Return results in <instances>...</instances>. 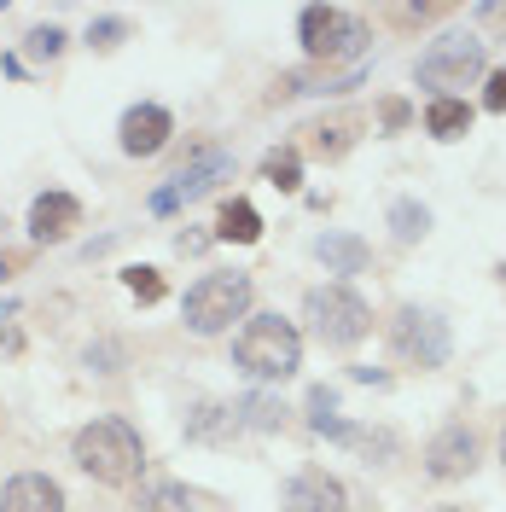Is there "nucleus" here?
Here are the masks:
<instances>
[{
	"label": "nucleus",
	"instance_id": "1",
	"mask_svg": "<svg viewBox=\"0 0 506 512\" xmlns=\"http://www.w3.org/2000/svg\"><path fill=\"white\" fill-rule=\"evenodd\" d=\"M233 367L251 384H280L303 367V338L280 315H251L233 338Z\"/></svg>",
	"mask_w": 506,
	"mask_h": 512
},
{
	"label": "nucleus",
	"instance_id": "2",
	"mask_svg": "<svg viewBox=\"0 0 506 512\" xmlns=\"http://www.w3.org/2000/svg\"><path fill=\"white\" fill-rule=\"evenodd\" d=\"M70 460H76L94 483H128L146 466V443H140V431H134L128 419H94V425L76 431Z\"/></svg>",
	"mask_w": 506,
	"mask_h": 512
},
{
	"label": "nucleus",
	"instance_id": "3",
	"mask_svg": "<svg viewBox=\"0 0 506 512\" xmlns=\"http://www.w3.org/2000/svg\"><path fill=\"white\" fill-rule=\"evenodd\" d=\"M483 41L472 30H454V35H437L431 47H425V59H419V88H431L437 99H448V88H472L477 76H483Z\"/></svg>",
	"mask_w": 506,
	"mask_h": 512
},
{
	"label": "nucleus",
	"instance_id": "4",
	"mask_svg": "<svg viewBox=\"0 0 506 512\" xmlns=\"http://www.w3.org/2000/svg\"><path fill=\"white\" fill-rule=\"evenodd\" d=\"M251 309V274H204L187 291V326L198 338H216Z\"/></svg>",
	"mask_w": 506,
	"mask_h": 512
},
{
	"label": "nucleus",
	"instance_id": "5",
	"mask_svg": "<svg viewBox=\"0 0 506 512\" xmlns=\"http://www.w3.org/2000/svg\"><path fill=\"white\" fill-rule=\"evenodd\" d=\"M303 315L315 320V338L332 344V350H349V344H361L373 332V309L349 286H315L309 303H303Z\"/></svg>",
	"mask_w": 506,
	"mask_h": 512
},
{
	"label": "nucleus",
	"instance_id": "6",
	"mask_svg": "<svg viewBox=\"0 0 506 512\" xmlns=\"http://www.w3.org/2000/svg\"><path fill=\"white\" fill-rule=\"evenodd\" d=\"M297 35H303V53L326 64L361 59V47H367V24L355 12H344V6H303Z\"/></svg>",
	"mask_w": 506,
	"mask_h": 512
},
{
	"label": "nucleus",
	"instance_id": "7",
	"mask_svg": "<svg viewBox=\"0 0 506 512\" xmlns=\"http://www.w3.org/2000/svg\"><path fill=\"white\" fill-rule=\"evenodd\" d=\"M390 344L413 367H443L448 361V320L408 303V309H396V320H390Z\"/></svg>",
	"mask_w": 506,
	"mask_h": 512
},
{
	"label": "nucleus",
	"instance_id": "8",
	"mask_svg": "<svg viewBox=\"0 0 506 512\" xmlns=\"http://www.w3.org/2000/svg\"><path fill=\"white\" fill-rule=\"evenodd\" d=\"M222 175H233V152H222V146H210V152H198V163H187L169 187L152 192V210L158 216H169V210H181L187 198H198V192H210Z\"/></svg>",
	"mask_w": 506,
	"mask_h": 512
},
{
	"label": "nucleus",
	"instance_id": "9",
	"mask_svg": "<svg viewBox=\"0 0 506 512\" xmlns=\"http://www.w3.org/2000/svg\"><path fill=\"white\" fill-rule=\"evenodd\" d=\"M425 472H431L437 483L472 478L477 472V431L472 425H443V431L425 443Z\"/></svg>",
	"mask_w": 506,
	"mask_h": 512
},
{
	"label": "nucleus",
	"instance_id": "10",
	"mask_svg": "<svg viewBox=\"0 0 506 512\" xmlns=\"http://www.w3.org/2000/svg\"><path fill=\"white\" fill-rule=\"evenodd\" d=\"M123 152L128 158H158L163 146H169V134H175V117L163 111V105H134L123 111Z\"/></svg>",
	"mask_w": 506,
	"mask_h": 512
},
{
	"label": "nucleus",
	"instance_id": "11",
	"mask_svg": "<svg viewBox=\"0 0 506 512\" xmlns=\"http://www.w3.org/2000/svg\"><path fill=\"white\" fill-rule=\"evenodd\" d=\"M285 512H349V489L332 472L309 466L285 483Z\"/></svg>",
	"mask_w": 506,
	"mask_h": 512
},
{
	"label": "nucleus",
	"instance_id": "12",
	"mask_svg": "<svg viewBox=\"0 0 506 512\" xmlns=\"http://www.w3.org/2000/svg\"><path fill=\"white\" fill-rule=\"evenodd\" d=\"M0 512H70V507H64V489L47 472H18L0 489Z\"/></svg>",
	"mask_w": 506,
	"mask_h": 512
},
{
	"label": "nucleus",
	"instance_id": "13",
	"mask_svg": "<svg viewBox=\"0 0 506 512\" xmlns=\"http://www.w3.org/2000/svg\"><path fill=\"white\" fill-rule=\"evenodd\" d=\"M82 222V204L70 198V192H41L30 204V233L41 239V245H53V239H64L70 227Z\"/></svg>",
	"mask_w": 506,
	"mask_h": 512
},
{
	"label": "nucleus",
	"instance_id": "14",
	"mask_svg": "<svg viewBox=\"0 0 506 512\" xmlns=\"http://www.w3.org/2000/svg\"><path fill=\"white\" fill-rule=\"evenodd\" d=\"M315 256L332 268V274H367V262H373L367 239H355V233H320Z\"/></svg>",
	"mask_w": 506,
	"mask_h": 512
},
{
	"label": "nucleus",
	"instance_id": "15",
	"mask_svg": "<svg viewBox=\"0 0 506 512\" xmlns=\"http://www.w3.org/2000/svg\"><path fill=\"white\" fill-rule=\"evenodd\" d=\"M245 425H239V414L233 408H222V402H204L198 414L187 419V437L192 443H227V437H239Z\"/></svg>",
	"mask_w": 506,
	"mask_h": 512
},
{
	"label": "nucleus",
	"instance_id": "16",
	"mask_svg": "<svg viewBox=\"0 0 506 512\" xmlns=\"http://www.w3.org/2000/svg\"><path fill=\"white\" fill-rule=\"evenodd\" d=\"M466 128H472V105H466V99H431V105H425V134H437V140H460V134H466Z\"/></svg>",
	"mask_w": 506,
	"mask_h": 512
},
{
	"label": "nucleus",
	"instance_id": "17",
	"mask_svg": "<svg viewBox=\"0 0 506 512\" xmlns=\"http://www.w3.org/2000/svg\"><path fill=\"white\" fill-rule=\"evenodd\" d=\"M216 239H233V245H256V239H262V216H256V204L233 198V204L222 210V227H216Z\"/></svg>",
	"mask_w": 506,
	"mask_h": 512
},
{
	"label": "nucleus",
	"instance_id": "18",
	"mask_svg": "<svg viewBox=\"0 0 506 512\" xmlns=\"http://www.w3.org/2000/svg\"><path fill=\"white\" fill-rule=\"evenodd\" d=\"M390 233H396L402 245H419V239L431 233V210H425L419 198H396V204H390Z\"/></svg>",
	"mask_w": 506,
	"mask_h": 512
},
{
	"label": "nucleus",
	"instance_id": "19",
	"mask_svg": "<svg viewBox=\"0 0 506 512\" xmlns=\"http://www.w3.org/2000/svg\"><path fill=\"white\" fill-rule=\"evenodd\" d=\"M262 181H268V187H280V192H297V187H303V158H297L291 146L268 152V158H262Z\"/></svg>",
	"mask_w": 506,
	"mask_h": 512
},
{
	"label": "nucleus",
	"instance_id": "20",
	"mask_svg": "<svg viewBox=\"0 0 506 512\" xmlns=\"http://www.w3.org/2000/svg\"><path fill=\"white\" fill-rule=\"evenodd\" d=\"M349 146H355V123H320V128H309V152H315V158H344Z\"/></svg>",
	"mask_w": 506,
	"mask_h": 512
},
{
	"label": "nucleus",
	"instance_id": "21",
	"mask_svg": "<svg viewBox=\"0 0 506 512\" xmlns=\"http://www.w3.org/2000/svg\"><path fill=\"white\" fill-rule=\"evenodd\" d=\"M134 512H192V495L181 483H152V489H140Z\"/></svg>",
	"mask_w": 506,
	"mask_h": 512
},
{
	"label": "nucleus",
	"instance_id": "22",
	"mask_svg": "<svg viewBox=\"0 0 506 512\" xmlns=\"http://www.w3.org/2000/svg\"><path fill=\"white\" fill-rule=\"evenodd\" d=\"M233 414H239V425H251V431H274L285 419V408L274 396H245V402H233Z\"/></svg>",
	"mask_w": 506,
	"mask_h": 512
},
{
	"label": "nucleus",
	"instance_id": "23",
	"mask_svg": "<svg viewBox=\"0 0 506 512\" xmlns=\"http://www.w3.org/2000/svg\"><path fill=\"white\" fill-rule=\"evenodd\" d=\"M123 286L134 303H163V274L158 268H123Z\"/></svg>",
	"mask_w": 506,
	"mask_h": 512
},
{
	"label": "nucleus",
	"instance_id": "24",
	"mask_svg": "<svg viewBox=\"0 0 506 512\" xmlns=\"http://www.w3.org/2000/svg\"><path fill=\"white\" fill-rule=\"evenodd\" d=\"M128 35V24L123 18H99V24H88V47H99V53H111L117 41Z\"/></svg>",
	"mask_w": 506,
	"mask_h": 512
},
{
	"label": "nucleus",
	"instance_id": "25",
	"mask_svg": "<svg viewBox=\"0 0 506 512\" xmlns=\"http://www.w3.org/2000/svg\"><path fill=\"white\" fill-rule=\"evenodd\" d=\"M30 53H35V59H59V53H64V30H53V24L30 30Z\"/></svg>",
	"mask_w": 506,
	"mask_h": 512
},
{
	"label": "nucleus",
	"instance_id": "26",
	"mask_svg": "<svg viewBox=\"0 0 506 512\" xmlns=\"http://www.w3.org/2000/svg\"><path fill=\"white\" fill-rule=\"evenodd\" d=\"M332 408H338V390H332V384H315V390H309V425H326Z\"/></svg>",
	"mask_w": 506,
	"mask_h": 512
},
{
	"label": "nucleus",
	"instance_id": "27",
	"mask_svg": "<svg viewBox=\"0 0 506 512\" xmlns=\"http://www.w3.org/2000/svg\"><path fill=\"white\" fill-rule=\"evenodd\" d=\"M355 443L367 448V454H379V460L396 454V437H390V431H355Z\"/></svg>",
	"mask_w": 506,
	"mask_h": 512
},
{
	"label": "nucleus",
	"instance_id": "28",
	"mask_svg": "<svg viewBox=\"0 0 506 512\" xmlns=\"http://www.w3.org/2000/svg\"><path fill=\"white\" fill-rule=\"evenodd\" d=\"M489 111H506V70H489V94H483Z\"/></svg>",
	"mask_w": 506,
	"mask_h": 512
},
{
	"label": "nucleus",
	"instance_id": "29",
	"mask_svg": "<svg viewBox=\"0 0 506 512\" xmlns=\"http://www.w3.org/2000/svg\"><path fill=\"white\" fill-rule=\"evenodd\" d=\"M413 123V111L402 105V99H384V128H408Z\"/></svg>",
	"mask_w": 506,
	"mask_h": 512
},
{
	"label": "nucleus",
	"instance_id": "30",
	"mask_svg": "<svg viewBox=\"0 0 506 512\" xmlns=\"http://www.w3.org/2000/svg\"><path fill=\"white\" fill-rule=\"evenodd\" d=\"M204 245H210L204 233H181V239H175V251H181V256H187V251H204Z\"/></svg>",
	"mask_w": 506,
	"mask_h": 512
},
{
	"label": "nucleus",
	"instance_id": "31",
	"mask_svg": "<svg viewBox=\"0 0 506 512\" xmlns=\"http://www.w3.org/2000/svg\"><path fill=\"white\" fill-rule=\"evenodd\" d=\"M431 512H466V507H454V501H443V507H431Z\"/></svg>",
	"mask_w": 506,
	"mask_h": 512
},
{
	"label": "nucleus",
	"instance_id": "32",
	"mask_svg": "<svg viewBox=\"0 0 506 512\" xmlns=\"http://www.w3.org/2000/svg\"><path fill=\"white\" fill-rule=\"evenodd\" d=\"M501 466H506V431H501Z\"/></svg>",
	"mask_w": 506,
	"mask_h": 512
}]
</instances>
